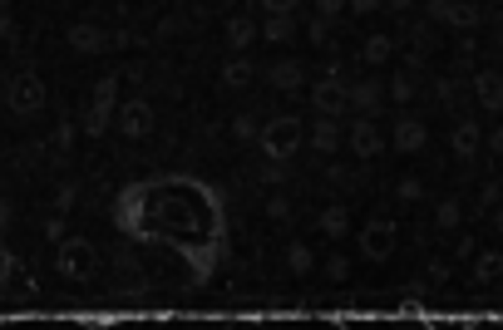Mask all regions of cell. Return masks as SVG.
<instances>
[{
	"instance_id": "cell-1",
	"label": "cell",
	"mask_w": 503,
	"mask_h": 330,
	"mask_svg": "<svg viewBox=\"0 0 503 330\" xmlns=\"http://www.w3.org/2000/svg\"><path fill=\"white\" fill-rule=\"evenodd\" d=\"M257 139H262V149H267V158H291V153L301 149V124L281 114V118H272V124L257 128Z\"/></svg>"
},
{
	"instance_id": "cell-2",
	"label": "cell",
	"mask_w": 503,
	"mask_h": 330,
	"mask_svg": "<svg viewBox=\"0 0 503 330\" xmlns=\"http://www.w3.org/2000/svg\"><path fill=\"white\" fill-rule=\"evenodd\" d=\"M94 246L79 242V237H69V242H60V271H65L69 281H89L94 277Z\"/></svg>"
},
{
	"instance_id": "cell-3",
	"label": "cell",
	"mask_w": 503,
	"mask_h": 330,
	"mask_svg": "<svg viewBox=\"0 0 503 330\" xmlns=\"http://www.w3.org/2000/svg\"><path fill=\"white\" fill-rule=\"evenodd\" d=\"M425 11H429V20H444V25H454V30H474V25L483 20V11L469 5V0H429Z\"/></svg>"
},
{
	"instance_id": "cell-4",
	"label": "cell",
	"mask_w": 503,
	"mask_h": 330,
	"mask_svg": "<svg viewBox=\"0 0 503 330\" xmlns=\"http://www.w3.org/2000/svg\"><path fill=\"white\" fill-rule=\"evenodd\" d=\"M311 104H316V114H326V118H336V114H345V79H341V69L331 64V75L316 85V94H311Z\"/></svg>"
},
{
	"instance_id": "cell-5",
	"label": "cell",
	"mask_w": 503,
	"mask_h": 330,
	"mask_svg": "<svg viewBox=\"0 0 503 330\" xmlns=\"http://www.w3.org/2000/svg\"><path fill=\"white\" fill-rule=\"evenodd\" d=\"M361 252L370 256V262H385V256H395V227L390 222H370L361 232Z\"/></svg>"
},
{
	"instance_id": "cell-6",
	"label": "cell",
	"mask_w": 503,
	"mask_h": 330,
	"mask_svg": "<svg viewBox=\"0 0 503 330\" xmlns=\"http://www.w3.org/2000/svg\"><path fill=\"white\" fill-rule=\"evenodd\" d=\"M11 104L20 109V114H35V109L45 104V85H40V79L30 75V69H25V75H15V79H11Z\"/></svg>"
},
{
	"instance_id": "cell-7",
	"label": "cell",
	"mask_w": 503,
	"mask_h": 330,
	"mask_svg": "<svg viewBox=\"0 0 503 330\" xmlns=\"http://www.w3.org/2000/svg\"><path fill=\"white\" fill-rule=\"evenodd\" d=\"M345 143L355 149V158H375V153L385 149V139H380V128H375L370 118H355L351 133H345Z\"/></svg>"
},
{
	"instance_id": "cell-8",
	"label": "cell",
	"mask_w": 503,
	"mask_h": 330,
	"mask_svg": "<svg viewBox=\"0 0 503 330\" xmlns=\"http://www.w3.org/2000/svg\"><path fill=\"white\" fill-rule=\"evenodd\" d=\"M118 128H124L129 139H143V133L153 128V109L143 104V99H129V104L118 109Z\"/></svg>"
},
{
	"instance_id": "cell-9",
	"label": "cell",
	"mask_w": 503,
	"mask_h": 330,
	"mask_svg": "<svg viewBox=\"0 0 503 330\" xmlns=\"http://www.w3.org/2000/svg\"><path fill=\"white\" fill-rule=\"evenodd\" d=\"M385 99V85H375V79H361V85H345V104L361 109V114H375Z\"/></svg>"
},
{
	"instance_id": "cell-10",
	"label": "cell",
	"mask_w": 503,
	"mask_h": 330,
	"mask_svg": "<svg viewBox=\"0 0 503 330\" xmlns=\"http://www.w3.org/2000/svg\"><path fill=\"white\" fill-rule=\"evenodd\" d=\"M474 99H479L489 114H499V109H503V75H493V69L474 75Z\"/></svg>"
},
{
	"instance_id": "cell-11",
	"label": "cell",
	"mask_w": 503,
	"mask_h": 330,
	"mask_svg": "<svg viewBox=\"0 0 503 330\" xmlns=\"http://www.w3.org/2000/svg\"><path fill=\"white\" fill-rule=\"evenodd\" d=\"M223 40L232 44V54H237V50H247V44L257 40V20H252V15H242V11H237V15H227Z\"/></svg>"
},
{
	"instance_id": "cell-12",
	"label": "cell",
	"mask_w": 503,
	"mask_h": 330,
	"mask_svg": "<svg viewBox=\"0 0 503 330\" xmlns=\"http://www.w3.org/2000/svg\"><path fill=\"white\" fill-rule=\"evenodd\" d=\"M69 50L75 54H99L109 50V35L99 25H69Z\"/></svg>"
},
{
	"instance_id": "cell-13",
	"label": "cell",
	"mask_w": 503,
	"mask_h": 330,
	"mask_svg": "<svg viewBox=\"0 0 503 330\" xmlns=\"http://www.w3.org/2000/svg\"><path fill=\"white\" fill-rule=\"evenodd\" d=\"M454 153H459V158H474V153L483 149V128L474 124V118H459V124H454Z\"/></svg>"
},
{
	"instance_id": "cell-14",
	"label": "cell",
	"mask_w": 503,
	"mask_h": 330,
	"mask_svg": "<svg viewBox=\"0 0 503 330\" xmlns=\"http://www.w3.org/2000/svg\"><path fill=\"white\" fill-rule=\"evenodd\" d=\"M425 143H429V128L419 124V118H400L395 124V149L400 153H419Z\"/></svg>"
},
{
	"instance_id": "cell-15",
	"label": "cell",
	"mask_w": 503,
	"mask_h": 330,
	"mask_svg": "<svg viewBox=\"0 0 503 330\" xmlns=\"http://www.w3.org/2000/svg\"><path fill=\"white\" fill-rule=\"evenodd\" d=\"M267 79L281 89V94H296V89H301V79H306V69H301L296 60H277V64L267 69Z\"/></svg>"
},
{
	"instance_id": "cell-16",
	"label": "cell",
	"mask_w": 503,
	"mask_h": 330,
	"mask_svg": "<svg viewBox=\"0 0 503 330\" xmlns=\"http://www.w3.org/2000/svg\"><path fill=\"white\" fill-rule=\"evenodd\" d=\"M257 35L272 40V44H287L291 35H296V15H267V20L257 25Z\"/></svg>"
},
{
	"instance_id": "cell-17",
	"label": "cell",
	"mask_w": 503,
	"mask_h": 330,
	"mask_svg": "<svg viewBox=\"0 0 503 330\" xmlns=\"http://www.w3.org/2000/svg\"><path fill=\"white\" fill-rule=\"evenodd\" d=\"M474 281H479V286L503 281V252H479L474 256Z\"/></svg>"
},
{
	"instance_id": "cell-18",
	"label": "cell",
	"mask_w": 503,
	"mask_h": 330,
	"mask_svg": "<svg viewBox=\"0 0 503 330\" xmlns=\"http://www.w3.org/2000/svg\"><path fill=\"white\" fill-rule=\"evenodd\" d=\"M311 143H316V153H336L341 149V128H336V118H316V128H311Z\"/></svg>"
},
{
	"instance_id": "cell-19",
	"label": "cell",
	"mask_w": 503,
	"mask_h": 330,
	"mask_svg": "<svg viewBox=\"0 0 503 330\" xmlns=\"http://www.w3.org/2000/svg\"><path fill=\"white\" fill-rule=\"evenodd\" d=\"M252 75H257V69H252V60H227L223 64V85L227 89H247V85H252Z\"/></svg>"
},
{
	"instance_id": "cell-20",
	"label": "cell",
	"mask_w": 503,
	"mask_h": 330,
	"mask_svg": "<svg viewBox=\"0 0 503 330\" xmlns=\"http://www.w3.org/2000/svg\"><path fill=\"white\" fill-rule=\"evenodd\" d=\"M390 54H395V40H390V35H370V40H365V50H361V60L365 64H385Z\"/></svg>"
},
{
	"instance_id": "cell-21",
	"label": "cell",
	"mask_w": 503,
	"mask_h": 330,
	"mask_svg": "<svg viewBox=\"0 0 503 330\" xmlns=\"http://www.w3.org/2000/svg\"><path fill=\"white\" fill-rule=\"evenodd\" d=\"M321 232H326V237H345V232H351V213H345L341 203L326 207V213H321Z\"/></svg>"
},
{
	"instance_id": "cell-22",
	"label": "cell",
	"mask_w": 503,
	"mask_h": 330,
	"mask_svg": "<svg viewBox=\"0 0 503 330\" xmlns=\"http://www.w3.org/2000/svg\"><path fill=\"white\" fill-rule=\"evenodd\" d=\"M287 267L296 271V277H306L311 267H316V256H311V246H301V242H291L287 246Z\"/></svg>"
},
{
	"instance_id": "cell-23",
	"label": "cell",
	"mask_w": 503,
	"mask_h": 330,
	"mask_svg": "<svg viewBox=\"0 0 503 330\" xmlns=\"http://www.w3.org/2000/svg\"><path fill=\"white\" fill-rule=\"evenodd\" d=\"M434 222H439V227H444V232H454V227H459V222H464V207H459V203H454V197H444V203H439V207H434Z\"/></svg>"
},
{
	"instance_id": "cell-24",
	"label": "cell",
	"mask_w": 503,
	"mask_h": 330,
	"mask_svg": "<svg viewBox=\"0 0 503 330\" xmlns=\"http://www.w3.org/2000/svg\"><path fill=\"white\" fill-rule=\"evenodd\" d=\"M415 79H410V75H395V79H390V85H385V99H395V104H410V99H415Z\"/></svg>"
},
{
	"instance_id": "cell-25",
	"label": "cell",
	"mask_w": 503,
	"mask_h": 330,
	"mask_svg": "<svg viewBox=\"0 0 503 330\" xmlns=\"http://www.w3.org/2000/svg\"><path fill=\"white\" fill-rule=\"evenodd\" d=\"M395 197H400V203H419V197H425V182H419V178H400L395 182Z\"/></svg>"
},
{
	"instance_id": "cell-26",
	"label": "cell",
	"mask_w": 503,
	"mask_h": 330,
	"mask_svg": "<svg viewBox=\"0 0 503 330\" xmlns=\"http://www.w3.org/2000/svg\"><path fill=\"white\" fill-rule=\"evenodd\" d=\"M227 133H232L237 143H247V139H257V124H252V118H247V114H237L232 124H227Z\"/></svg>"
},
{
	"instance_id": "cell-27",
	"label": "cell",
	"mask_w": 503,
	"mask_h": 330,
	"mask_svg": "<svg viewBox=\"0 0 503 330\" xmlns=\"http://www.w3.org/2000/svg\"><path fill=\"white\" fill-rule=\"evenodd\" d=\"M499 197H503L499 182H483V192H479V213H493V207H499Z\"/></svg>"
},
{
	"instance_id": "cell-28",
	"label": "cell",
	"mask_w": 503,
	"mask_h": 330,
	"mask_svg": "<svg viewBox=\"0 0 503 330\" xmlns=\"http://www.w3.org/2000/svg\"><path fill=\"white\" fill-rule=\"evenodd\" d=\"M425 281H429V286H444V281H450V262H429Z\"/></svg>"
},
{
	"instance_id": "cell-29",
	"label": "cell",
	"mask_w": 503,
	"mask_h": 330,
	"mask_svg": "<svg viewBox=\"0 0 503 330\" xmlns=\"http://www.w3.org/2000/svg\"><path fill=\"white\" fill-rule=\"evenodd\" d=\"M287 178V158H272V163H262V182H281Z\"/></svg>"
},
{
	"instance_id": "cell-30",
	"label": "cell",
	"mask_w": 503,
	"mask_h": 330,
	"mask_svg": "<svg viewBox=\"0 0 503 330\" xmlns=\"http://www.w3.org/2000/svg\"><path fill=\"white\" fill-rule=\"evenodd\" d=\"M326 277H331V281H345V277H351V262H345V256H331V262H326Z\"/></svg>"
},
{
	"instance_id": "cell-31",
	"label": "cell",
	"mask_w": 503,
	"mask_h": 330,
	"mask_svg": "<svg viewBox=\"0 0 503 330\" xmlns=\"http://www.w3.org/2000/svg\"><path fill=\"white\" fill-rule=\"evenodd\" d=\"M454 256H459V262H474V256H479V242H474V237H459V242H454Z\"/></svg>"
},
{
	"instance_id": "cell-32",
	"label": "cell",
	"mask_w": 503,
	"mask_h": 330,
	"mask_svg": "<svg viewBox=\"0 0 503 330\" xmlns=\"http://www.w3.org/2000/svg\"><path fill=\"white\" fill-rule=\"evenodd\" d=\"M380 5H385V0H345V11L351 15H375Z\"/></svg>"
},
{
	"instance_id": "cell-33",
	"label": "cell",
	"mask_w": 503,
	"mask_h": 330,
	"mask_svg": "<svg viewBox=\"0 0 503 330\" xmlns=\"http://www.w3.org/2000/svg\"><path fill=\"white\" fill-rule=\"evenodd\" d=\"M262 11L267 15H291L296 11V0H262Z\"/></svg>"
},
{
	"instance_id": "cell-34",
	"label": "cell",
	"mask_w": 503,
	"mask_h": 330,
	"mask_svg": "<svg viewBox=\"0 0 503 330\" xmlns=\"http://www.w3.org/2000/svg\"><path fill=\"white\" fill-rule=\"evenodd\" d=\"M341 11H345V0H316V15H326V20H336Z\"/></svg>"
},
{
	"instance_id": "cell-35",
	"label": "cell",
	"mask_w": 503,
	"mask_h": 330,
	"mask_svg": "<svg viewBox=\"0 0 503 330\" xmlns=\"http://www.w3.org/2000/svg\"><path fill=\"white\" fill-rule=\"evenodd\" d=\"M11 277H15V262H11V256H0V296L11 291Z\"/></svg>"
},
{
	"instance_id": "cell-36",
	"label": "cell",
	"mask_w": 503,
	"mask_h": 330,
	"mask_svg": "<svg viewBox=\"0 0 503 330\" xmlns=\"http://www.w3.org/2000/svg\"><path fill=\"white\" fill-rule=\"evenodd\" d=\"M287 213H291L287 197H267V217H287Z\"/></svg>"
},
{
	"instance_id": "cell-37",
	"label": "cell",
	"mask_w": 503,
	"mask_h": 330,
	"mask_svg": "<svg viewBox=\"0 0 503 330\" xmlns=\"http://www.w3.org/2000/svg\"><path fill=\"white\" fill-rule=\"evenodd\" d=\"M15 35H20V30H15V20H11V15H0V40L11 44V40H15Z\"/></svg>"
},
{
	"instance_id": "cell-38",
	"label": "cell",
	"mask_w": 503,
	"mask_h": 330,
	"mask_svg": "<svg viewBox=\"0 0 503 330\" xmlns=\"http://www.w3.org/2000/svg\"><path fill=\"white\" fill-rule=\"evenodd\" d=\"M69 139H75V128L60 124V133H54V149H69Z\"/></svg>"
},
{
	"instance_id": "cell-39",
	"label": "cell",
	"mask_w": 503,
	"mask_h": 330,
	"mask_svg": "<svg viewBox=\"0 0 503 330\" xmlns=\"http://www.w3.org/2000/svg\"><path fill=\"white\" fill-rule=\"evenodd\" d=\"M489 149H493V153H499V158H503V128H493V133H489Z\"/></svg>"
},
{
	"instance_id": "cell-40",
	"label": "cell",
	"mask_w": 503,
	"mask_h": 330,
	"mask_svg": "<svg viewBox=\"0 0 503 330\" xmlns=\"http://www.w3.org/2000/svg\"><path fill=\"white\" fill-rule=\"evenodd\" d=\"M385 5H390V11H405V5H410V0H385Z\"/></svg>"
},
{
	"instance_id": "cell-41",
	"label": "cell",
	"mask_w": 503,
	"mask_h": 330,
	"mask_svg": "<svg viewBox=\"0 0 503 330\" xmlns=\"http://www.w3.org/2000/svg\"><path fill=\"white\" fill-rule=\"evenodd\" d=\"M5 217H11V213H5V203H0V227H5Z\"/></svg>"
},
{
	"instance_id": "cell-42",
	"label": "cell",
	"mask_w": 503,
	"mask_h": 330,
	"mask_svg": "<svg viewBox=\"0 0 503 330\" xmlns=\"http://www.w3.org/2000/svg\"><path fill=\"white\" fill-rule=\"evenodd\" d=\"M223 5H232V11H237V5H242V0H223Z\"/></svg>"
}]
</instances>
